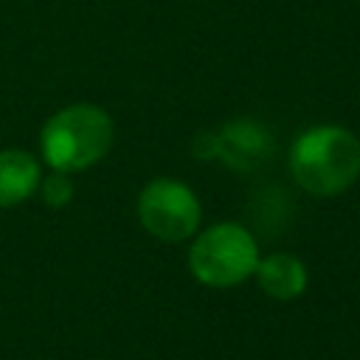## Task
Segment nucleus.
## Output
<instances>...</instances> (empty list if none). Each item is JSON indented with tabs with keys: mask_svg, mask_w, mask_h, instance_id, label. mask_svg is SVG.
<instances>
[{
	"mask_svg": "<svg viewBox=\"0 0 360 360\" xmlns=\"http://www.w3.org/2000/svg\"><path fill=\"white\" fill-rule=\"evenodd\" d=\"M290 169L295 183L309 194H340L360 174V141L335 124L312 127L292 141Z\"/></svg>",
	"mask_w": 360,
	"mask_h": 360,
	"instance_id": "f257e3e1",
	"label": "nucleus"
},
{
	"mask_svg": "<svg viewBox=\"0 0 360 360\" xmlns=\"http://www.w3.org/2000/svg\"><path fill=\"white\" fill-rule=\"evenodd\" d=\"M39 143L51 169L82 172L107 155L112 121L96 104H70L45 121Z\"/></svg>",
	"mask_w": 360,
	"mask_h": 360,
	"instance_id": "f03ea898",
	"label": "nucleus"
},
{
	"mask_svg": "<svg viewBox=\"0 0 360 360\" xmlns=\"http://www.w3.org/2000/svg\"><path fill=\"white\" fill-rule=\"evenodd\" d=\"M259 264V248L250 231L236 222H219L202 231L191 250L188 267L205 287H233L242 284Z\"/></svg>",
	"mask_w": 360,
	"mask_h": 360,
	"instance_id": "7ed1b4c3",
	"label": "nucleus"
},
{
	"mask_svg": "<svg viewBox=\"0 0 360 360\" xmlns=\"http://www.w3.org/2000/svg\"><path fill=\"white\" fill-rule=\"evenodd\" d=\"M138 219L152 236L183 242L200 225V202L194 191L177 180H152L138 197Z\"/></svg>",
	"mask_w": 360,
	"mask_h": 360,
	"instance_id": "20e7f679",
	"label": "nucleus"
},
{
	"mask_svg": "<svg viewBox=\"0 0 360 360\" xmlns=\"http://www.w3.org/2000/svg\"><path fill=\"white\" fill-rule=\"evenodd\" d=\"M208 141V149H202L197 158H214L219 155L233 172H248L253 169L256 163H264L270 149H273V141H270V132L259 124V121H250V118H239V121H228L222 129L205 135Z\"/></svg>",
	"mask_w": 360,
	"mask_h": 360,
	"instance_id": "39448f33",
	"label": "nucleus"
},
{
	"mask_svg": "<svg viewBox=\"0 0 360 360\" xmlns=\"http://www.w3.org/2000/svg\"><path fill=\"white\" fill-rule=\"evenodd\" d=\"M253 273L259 278V287L270 298H278V301H290L301 295L307 287V267L290 253H276V256L262 259Z\"/></svg>",
	"mask_w": 360,
	"mask_h": 360,
	"instance_id": "423d86ee",
	"label": "nucleus"
},
{
	"mask_svg": "<svg viewBox=\"0 0 360 360\" xmlns=\"http://www.w3.org/2000/svg\"><path fill=\"white\" fill-rule=\"evenodd\" d=\"M39 186V166L34 155L22 149H3L0 152V208L17 205Z\"/></svg>",
	"mask_w": 360,
	"mask_h": 360,
	"instance_id": "0eeeda50",
	"label": "nucleus"
},
{
	"mask_svg": "<svg viewBox=\"0 0 360 360\" xmlns=\"http://www.w3.org/2000/svg\"><path fill=\"white\" fill-rule=\"evenodd\" d=\"M42 197H45L48 205H56V208L65 205V202L73 197V186H70V180H68V172L53 169V174H48L45 183H42Z\"/></svg>",
	"mask_w": 360,
	"mask_h": 360,
	"instance_id": "6e6552de",
	"label": "nucleus"
}]
</instances>
